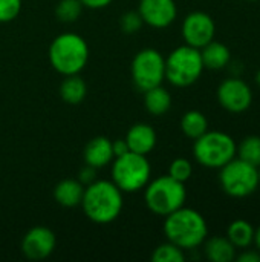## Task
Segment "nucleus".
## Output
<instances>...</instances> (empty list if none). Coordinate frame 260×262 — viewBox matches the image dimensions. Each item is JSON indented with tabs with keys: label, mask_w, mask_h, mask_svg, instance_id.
<instances>
[{
	"label": "nucleus",
	"mask_w": 260,
	"mask_h": 262,
	"mask_svg": "<svg viewBox=\"0 0 260 262\" xmlns=\"http://www.w3.org/2000/svg\"><path fill=\"white\" fill-rule=\"evenodd\" d=\"M84 215L95 224H110L123 212V192L107 180H95L84 187L80 204Z\"/></svg>",
	"instance_id": "obj_1"
},
{
	"label": "nucleus",
	"mask_w": 260,
	"mask_h": 262,
	"mask_svg": "<svg viewBox=\"0 0 260 262\" xmlns=\"http://www.w3.org/2000/svg\"><path fill=\"white\" fill-rule=\"evenodd\" d=\"M164 235L167 241L182 250H193L202 246L207 239L208 226L201 212L182 206L166 216Z\"/></svg>",
	"instance_id": "obj_2"
},
{
	"label": "nucleus",
	"mask_w": 260,
	"mask_h": 262,
	"mask_svg": "<svg viewBox=\"0 0 260 262\" xmlns=\"http://www.w3.org/2000/svg\"><path fill=\"white\" fill-rule=\"evenodd\" d=\"M49 61L63 77L80 74L89 61V45L75 32H63L49 46Z\"/></svg>",
	"instance_id": "obj_3"
},
{
	"label": "nucleus",
	"mask_w": 260,
	"mask_h": 262,
	"mask_svg": "<svg viewBox=\"0 0 260 262\" xmlns=\"http://www.w3.org/2000/svg\"><path fill=\"white\" fill-rule=\"evenodd\" d=\"M187 190L185 184L176 181L169 173L150 180L144 187V201L147 209L156 216L166 218L172 212L185 204Z\"/></svg>",
	"instance_id": "obj_4"
},
{
	"label": "nucleus",
	"mask_w": 260,
	"mask_h": 262,
	"mask_svg": "<svg viewBox=\"0 0 260 262\" xmlns=\"http://www.w3.org/2000/svg\"><path fill=\"white\" fill-rule=\"evenodd\" d=\"M204 69L201 51L190 45L175 48L166 58V80L176 88L195 84L201 78Z\"/></svg>",
	"instance_id": "obj_5"
},
{
	"label": "nucleus",
	"mask_w": 260,
	"mask_h": 262,
	"mask_svg": "<svg viewBox=\"0 0 260 262\" xmlns=\"http://www.w3.org/2000/svg\"><path fill=\"white\" fill-rule=\"evenodd\" d=\"M152 180V167L147 155L127 152L113 158L112 181L123 193H135L143 190Z\"/></svg>",
	"instance_id": "obj_6"
},
{
	"label": "nucleus",
	"mask_w": 260,
	"mask_h": 262,
	"mask_svg": "<svg viewBox=\"0 0 260 262\" xmlns=\"http://www.w3.org/2000/svg\"><path fill=\"white\" fill-rule=\"evenodd\" d=\"M238 143L231 135L222 130H207L195 140L193 157L207 169H221L236 157Z\"/></svg>",
	"instance_id": "obj_7"
},
{
	"label": "nucleus",
	"mask_w": 260,
	"mask_h": 262,
	"mask_svg": "<svg viewBox=\"0 0 260 262\" xmlns=\"http://www.w3.org/2000/svg\"><path fill=\"white\" fill-rule=\"evenodd\" d=\"M219 184L230 198H247L259 189L257 167L234 157L219 169Z\"/></svg>",
	"instance_id": "obj_8"
},
{
	"label": "nucleus",
	"mask_w": 260,
	"mask_h": 262,
	"mask_svg": "<svg viewBox=\"0 0 260 262\" xmlns=\"http://www.w3.org/2000/svg\"><path fill=\"white\" fill-rule=\"evenodd\" d=\"M130 74L133 84L141 92H146L166 80V58L153 48L141 49L132 60Z\"/></svg>",
	"instance_id": "obj_9"
},
{
	"label": "nucleus",
	"mask_w": 260,
	"mask_h": 262,
	"mask_svg": "<svg viewBox=\"0 0 260 262\" xmlns=\"http://www.w3.org/2000/svg\"><path fill=\"white\" fill-rule=\"evenodd\" d=\"M218 101L222 109L230 114H242L247 112L253 104V91L247 81L242 78H227L224 80L216 91Z\"/></svg>",
	"instance_id": "obj_10"
},
{
	"label": "nucleus",
	"mask_w": 260,
	"mask_h": 262,
	"mask_svg": "<svg viewBox=\"0 0 260 262\" xmlns=\"http://www.w3.org/2000/svg\"><path fill=\"white\" fill-rule=\"evenodd\" d=\"M181 32H182V38L185 45L201 49L207 43L215 40L216 23L210 14L204 11H193L185 15Z\"/></svg>",
	"instance_id": "obj_11"
},
{
	"label": "nucleus",
	"mask_w": 260,
	"mask_h": 262,
	"mask_svg": "<svg viewBox=\"0 0 260 262\" xmlns=\"http://www.w3.org/2000/svg\"><path fill=\"white\" fill-rule=\"evenodd\" d=\"M57 238L55 233L44 227L35 226L26 232L21 239V253L31 261H41L52 255L55 250Z\"/></svg>",
	"instance_id": "obj_12"
},
{
	"label": "nucleus",
	"mask_w": 260,
	"mask_h": 262,
	"mask_svg": "<svg viewBox=\"0 0 260 262\" xmlns=\"http://www.w3.org/2000/svg\"><path fill=\"white\" fill-rule=\"evenodd\" d=\"M138 12L144 21L155 29L169 28L178 17L175 0H139Z\"/></svg>",
	"instance_id": "obj_13"
},
{
	"label": "nucleus",
	"mask_w": 260,
	"mask_h": 262,
	"mask_svg": "<svg viewBox=\"0 0 260 262\" xmlns=\"http://www.w3.org/2000/svg\"><path fill=\"white\" fill-rule=\"evenodd\" d=\"M126 141L130 152L139 154V155H149L158 141L155 129L147 123H136L133 124L126 135Z\"/></svg>",
	"instance_id": "obj_14"
},
{
	"label": "nucleus",
	"mask_w": 260,
	"mask_h": 262,
	"mask_svg": "<svg viewBox=\"0 0 260 262\" xmlns=\"http://www.w3.org/2000/svg\"><path fill=\"white\" fill-rule=\"evenodd\" d=\"M83 158L86 164L95 167L97 170L109 166L115 158L113 150H112V140L103 135L92 138L84 147Z\"/></svg>",
	"instance_id": "obj_15"
},
{
	"label": "nucleus",
	"mask_w": 260,
	"mask_h": 262,
	"mask_svg": "<svg viewBox=\"0 0 260 262\" xmlns=\"http://www.w3.org/2000/svg\"><path fill=\"white\" fill-rule=\"evenodd\" d=\"M199 51H201V57H202V63H204L205 69L221 71V69L227 68L231 61V51L222 41L211 40Z\"/></svg>",
	"instance_id": "obj_16"
},
{
	"label": "nucleus",
	"mask_w": 260,
	"mask_h": 262,
	"mask_svg": "<svg viewBox=\"0 0 260 262\" xmlns=\"http://www.w3.org/2000/svg\"><path fill=\"white\" fill-rule=\"evenodd\" d=\"M84 187L86 186L81 184L78 180H74V178L61 180L54 189V200L61 207H67V209L77 207L83 201Z\"/></svg>",
	"instance_id": "obj_17"
},
{
	"label": "nucleus",
	"mask_w": 260,
	"mask_h": 262,
	"mask_svg": "<svg viewBox=\"0 0 260 262\" xmlns=\"http://www.w3.org/2000/svg\"><path fill=\"white\" fill-rule=\"evenodd\" d=\"M204 255L211 262H231L236 259L238 249L227 236H211L204 241Z\"/></svg>",
	"instance_id": "obj_18"
},
{
	"label": "nucleus",
	"mask_w": 260,
	"mask_h": 262,
	"mask_svg": "<svg viewBox=\"0 0 260 262\" xmlns=\"http://www.w3.org/2000/svg\"><path fill=\"white\" fill-rule=\"evenodd\" d=\"M144 107L153 117H162L172 107V94L162 84L155 86L144 92Z\"/></svg>",
	"instance_id": "obj_19"
},
{
	"label": "nucleus",
	"mask_w": 260,
	"mask_h": 262,
	"mask_svg": "<svg viewBox=\"0 0 260 262\" xmlns=\"http://www.w3.org/2000/svg\"><path fill=\"white\" fill-rule=\"evenodd\" d=\"M254 233L256 229L253 227V224L247 220H234L228 224L227 227V238L230 239V243L238 249V250H244L253 246L254 243Z\"/></svg>",
	"instance_id": "obj_20"
},
{
	"label": "nucleus",
	"mask_w": 260,
	"mask_h": 262,
	"mask_svg": "<svg viewBox=\"0 0 260 262\" xmlns=\"http://www.w3.org/2000/svg\"><path fill=\"white\" fill-rule=\"evenodd\" d=\"M87 95V84L80 77V74L66 75L64 80L60 84V97L64 103L70 106H77L83 103V100Z\"/></svg>",
	"instance_id": "obj_21"
},
{
	"label": "nucleus",
	"mask_w": 260,
	"mask_h": 262,
	"mask_svg": "<svg viewBox=\"0 0 260 262\" xmlns=\"http://www.w3.org/2000/svg\"><path fill=\"white\" fill-rule=\"evenodd\" d=\"M181 130L187 138L195 141L208 130V120L201 111H187L181 118Z\"/></svg>",
	"instance_id": "obj_22"
},
{
	"label": "nucleus",
	"mask_w": 260,
	"mask_h": 262,
	"mask_svg": "<svg viewBox=\"0 0 260 262\" xmlns=\"http://www.w3.org/2000/svg\"><path fill=\"white\" fill-rule=\"evenodd\" d=\"M236 157L242 161L251 164V166H260V137L259 135H248L245 137L238 146H236Z\"/></svg>",
	"instance_id": "obj_23"
},
{
	"label": "nucleus",
	"mask_w": 260,
	"mask_h": 262,
	"mask_svg": "<svg viewBox=\"0 0 260 262\" xmlns=\"http://www.w3.org/2000/svg\"><path fill=\"white\" fill-rule=\"evenodd\" d=\"M83 8L80 0H60L55 6V17L61 23H74L80 18Z\"/></svg>",
	"instance_id": "obj_24"
},
{
	"label": "nucleus",
	"mask_w": 260,
	"mask_h": 262,
	"mask_svg": "<svg viewBox=\"0 0 260 262\" xmlns=\"http://www.w3.org/2000/svg\"><path fill=\"white\" fill-rule=\"evenodd\" d=\"M152 261L153 262H184L185 261V255L184 250L178 246H175L173 243L167 241L161 246H158L153 250L152 255Z\"/></svg>",
	"instance_id": "obj_25"
},
{
	"label": "nucleus",
	"mask_w": 260,
	"mask_h": 262,
	"mask_svg": "<svg viewBox=\"0 0 260 262\" xmlns=\"http://www.w3.org/2000/svg\"><path fill=\"white\" fill-rule=\"evenodd\" d=\"M169 175L172 178H175L176 181H181V183H187L192 175H193V166H192V161L187 160V158H176L170 163V167H169Z\"/></svg>",
	"instance_id": "obj_26"
},
{
	"label": "nucleus",
	"mask_w": 260,
	"mask_h": 262,
	"mask_svg": "<svg viewBox=\"0 0 260 262\" xmlns=\"http://www.w3.org/2000/svg\"><path fill=\"white\" fill-rule=\"evenodd\" d=\"M144 21L138 11H127L120 18V28L126 34H135L143 28Z\"/></svg>",
	"instance_id": "obj_27"
},
{
	"label": "nucleus",
	"mask_w": 260,
	"mask_h": 262,
	"mask_svg": "<svg viewBox=\"0 0 260 262\" xmlns=\"http://www.w3.org/2000/svg\"><path fill=\"white\" fill-rule=\"evenodd\" d=\"M21 0H0V23H9L18 17Z\"/></svg>",
	"instance_id": "obj_28"
},
{
	"label": "nucleus",
	"mask_w": 260,
	"mask_h": 262,
	"mask_svg": "<svg viewBox=\"0 0 260 262\" xmlns=\"http://www.w3.org/2000/svg\"><path fill=\"white\" fill-rule=\"evenodd\" d=\"M80 178H78V181L81 183V184H84V186H89L90 183H93L97 178V169L95 167H92V166H89V164H84V167L80 170V175H78Z\"/></svg>",
	"instance_id": "obj_29"
},
{
	"label": "nucleus",
	"mask_w": 260,
	"mask_h": 262,
	"mask_svg": "<svg viewBox=\"0 0 260 262\" xmlns=\"http://www.w3.org/2000/svg\"><path fill=\"white\" fill-rule=\"evenodd\" d=\"M236 261L238 262H260V252L259 250H251L250 247L248 249H244V252L241 255H236Z\"/></svg>",
	"instance_id": "obj_30"
},
{
	"label": "nucleus",
	"mask_w": 260,
	"mask_h": 262,
	"mask_svg": "<svg viewBox=\"0 0 260 262\" xmlns=\"http://www.w3.org/2000/svg\"><path fill=\"white\" fill-rule=\"evenodd\" d=\"M112 150H113V157H121L124 154L129 152V146L126 138H116L115 141H112Z\"/></svg>",
	"instance_id": "obj_31"
},
{
	"label": "nucleus",
	"mask_w": 260,
	"mask_h": 262,
	"mask_svg": "<svg viewBox=\"0 0 260 262\" xmlns=\"http://www.w3.org/2000/svg\"><path fill=\"white\" fill-rule=\"evenodd\" d=\"M80 2L87 9H103L107 8L113 0H80Z\"/></svg>",
	"instance_id": "obj_32"
},
{
	"label": "nucleus",
	"mask_w": 260,
	"mask_h": 262,
	"mask_svg": "<svg viewBox=\"0 0 260 262\" xmlns=\"http://www.w3.org/2000/svg\"><path fill=\"white\" fill-rule=\"evenodd\" d=\"M253 246L256 247V250H259L260 252V226L256 229V233H254V243H253Z\"/></svg>",
	"instance_id": "obj_33"
},
{
	"label": "nucleus",
	"mask_w": 260,
	"mask_h": 262,
	"mask_svg": "<svg viewBox=\"0 0 260 262\" xmlns=\"http://www.w3.org/2000/svg\"><path fill=\"white\" fill-rule=\"evenodd\" d=\"M256 84L260 88V69L257 71V74H256Z\"/></svg>",
	"instance_id": "obj_34"
},
{
	"label": "nucleus",
	"mask_w": 260,
	"mask_h": 262,
	"mask_svg": "<svg viewBox=\"0 0 260 262\" xmlns=\"http://www.w3.org/2000/svg\"><path fill=\"white\" fill-rule=\"evenodd\" d=\"M257 173H259V187H260V166L257 167Z\"/></svg>",
	"instance_id": "obj_35"
},
{
	"label": "nucleus",
	"mask_w": 260,
	"mask_h": 262,
	"mask_svg": "<svg viewBox=\"0 0 260 262\" xmlns=\"http://www.w3.org/2000/svg\"><path fill=\"white\" fill-rule=\"evenodd\" d=\"M248 2H256V0H248Z\"/></svg>",
	"instance_id": "obj_36"
}]
</instances>
